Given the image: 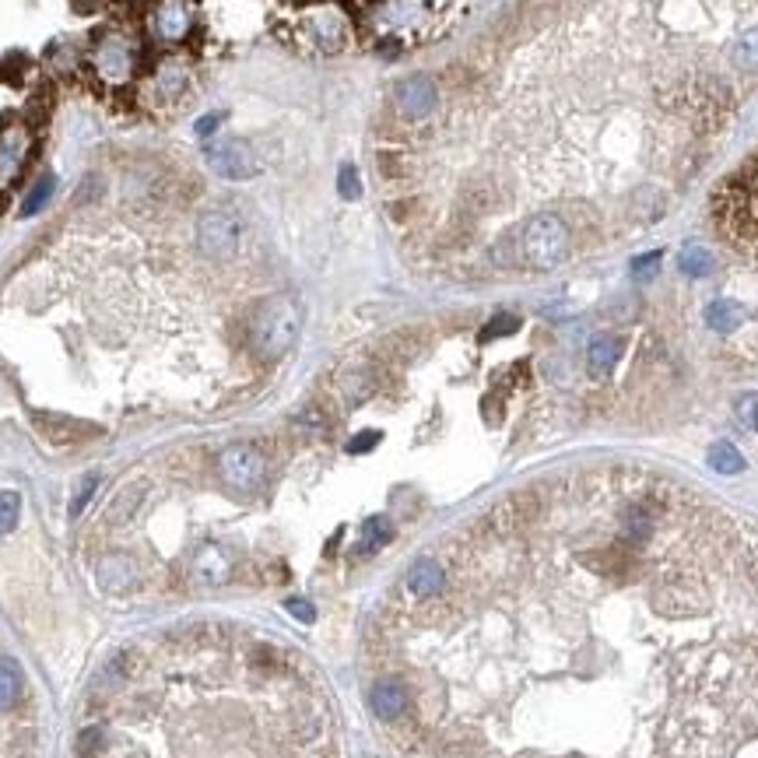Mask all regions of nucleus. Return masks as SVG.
<instances>
[{
    "label": "nucleus",
    "mask_w": 758,
    "mask_h": 758,
    "mask_svg": "<svg viewBox=\"0 0 758 758\" xmlns=\"http://www.w3.org/2000/svg\"><path fill=\"white\" fill-rule=\"evenodd\" d=\"M148 32L155 43L179 46L190 32H194V8L190 0H155L148 11Z\"/></svg>",
    "instance_id": "obj_11"
},
{
    "label": "nucleus",
    "mask_w": 758,
    "mask_h": 758,
    "mask_svg": "<svg viewBox=\"0 0 758 758\" xmlns=\"http://www.w3.org/2000/svg\"><path fill=\"white\" fill-rule=\"evenodd\" d=\"M394 106L404 120H425L439 106V88L429 74H411L401 78L394 88Z\"/></svg>",
    "instance_id": "obj_12"
},
{
    "label": "nucleus",
    "mask_w": 758,
    "mask_h": 758,
    "mask_svg": "<svg viewBox=\"0 0 758 758\" xmlns=\"http://www.w3.org/2000/svg\"><path fill=\"white\" fill-rule=\"evenodd\" d=\"M299 334H302V306L292 295L278 292L253 306L246 344H250V355L257 362H278V358H285L295 348Z\"/></svg>",
    "instance_id": "obj_5"
},
{
    "label": "nucleus",
    "mask_w": 758,
    "mask_h": 758,
    "mask_svg": "<svg viewBox=\"0 0 758 758\" xmlns=\"http://www.w3.org/2000/svg\"><path fill=\"white\" fill-rule=\"evenodd\" d=\"M678 271L688 274V278H706V274L713 271V253H709L706 246H699V243L681 246V253H678Z\"/></svg>",
    "instance_id": "obj_19"
},
{
    "label": "nucleus",
    "mask_w": 758,
    "mask_h": 758,
    "mask_svg": "<svg viewBox=\"0 0 758 758\" xmlns=\"http://www.w3.org/2000/svg\"><path fill=\"white\" fill-rule=\"evenodd\" d=\"M653 758H758V629L674 709Z\"/></svg>",
    "instance_id": "obj_3"
},
{
    "label": "nucleus",
    "mask_w": 758,
    "mask_h": 758,
    "mask_svg": "<svg viewBox=\"0 0 758 758\" xmlns=\"http://www.w3.org/2000/svg\"><path fill=\"white\" fill-rule=\"evenodd\" d=\"M32 148V134L22 120L0 123V186H8L25 169V158Z\"/></svg>",
    "instance_id": "obj_13"
},
{
    "label": "nucleus",
    "mask_w": 758,
    "mask_h": 758,
    "mask_svg": "<svg viewBox=\"0 0 758 758\" xmlns=\"http://www.w3.org/2000/svg\"><path fill=\"white\" fill-rule=\"evenodd\" d=\"M204 158L208 165L229 183H243V179H253L260 172L257 151L243 141V137H229V134H215L211 141H204Z\"/></svg>",
    "instance_id": "obj_10"
},
{
    "label": "nucleus",
    "mask_w": 758,
    "mask_h": 758,
    "mask_svg": "<svg viewBox=\"0 0 758 758\" xmlns=\"http://www.w3.org/2000/svg\"><path fill=\"white\" fill-rule=\"evenodd\" d=\"M306 29L309 36H313V43L327 53L344 50V43H348V18H344V11L334 8V4H320V8L309 11Z\"/></svg>",
    "instance_id": "obj_14"
},
{
    "label": "nucleus",
    "mask_w": 758,
    "mask_h": 758,
    "mask_svg": "<svg viewBox=\"0 0 758 758\" xmlns=\"http://www.w3.org/2000/svg\"><path fill=\"white\" fill-rule=\"evenodd\" d=\"M730 60H734V67L744 74L758 71V29H748L744 36H737V43L730 46Z\"/></svg>",
    "instance_id": "obj_21"
},
{
    "label": "nucleus",
    "mask_w": 758,
    "mask_h": 758,
    "mask_svg": "<svg viewBox=\"0 0 758 758\" xmlns=\"http://www.w3.org/2000/svg\"><path fill=\"white\" fill-rule=\"evenodd\" d=\"M632 215H636L639 222H657V218L664 215V197H660L657 190H639L636 201H632Z\"/></svg>",
    "instance_id": "obj_24"
},
{
    "label": "nucleus",
    "mask_w": 758,
    "mask_h": 758,
    "mask_svg": "<svg viewBox=\"0 0 758 758\" xmlns=\"http://www.w3.org/2000/svg\"><path fill=\"white\" fill-rule=\"evenodd\" d=\"M18 513H22V499L15 492H0V534H8L15 527Z\"/></svg>",
    "instance_id": "obj_26"
},
{
    "label": "nucleus",
    "mask_w": 758,
    "mask_h": 758,
    "mask_svg": "<svg viewBox=\"0 0 758 758\" xmlns=\"http://www.w3.org/2000/svg\"><path fill=\"white\" fill-rule=\"evenodd\" d=\"M74 758H341L309 664L239 622H183L116 650L92 681Z\"/></svg>",
    "instance_id": "obj_2"
},
{
    "label": "nucleus",
    "mask_w": 758,
    "mask_h": 758,
    "mask_svg": "<svg viewBox=\"0 0 758 758\" xmlns=\"http://www.w3.org/2000/svg\"><path fill=\"white\" fill-rule=\"evenodd\" d=\"M706 460L716 474H741L744 471V457L737 453L734 443H713L706 453Z\"/></svg>",
    "instance_id": "obj_22"
},
{
    "label": "nucleus",
    "mask_w": 758,
    "mask_h": 758,
    "mask_svg": "<svg viewBox=\"0 0 758 758\" xmlns=\"http://www.w3.org/2000/svg\"><path fill=\"white\" fill-rule=\"evenodd\" d=\"M383 443V432L379 429H365V432H355V436L348 439V453H369V450H376V446Z\"/></svg>",
    "instance_id": "obj_30"
},
{
    "label": "nucleus",
    "mask_w": 758,
    "mask_h": 758,
    "mask_svg": "<svg viewBox=\"0 0 758 758\" xmlns=\"http://www.w3.org/2000/svg\"><path fill=\"white\" fill-rule=\"evenodd\" d=\"M632 278L636 281H650V278H657V271H660V250H653V253H643V257H636L632 260Z\"/></svg>",
    "instance_id": "obj_29"
},
{
    "label": "nucleus",
    "mask_w": 758,
    "mask_h": 758,
    "mask_svg": "<svg viewBox=\"0 0 758 758\" xmlns=\"http://www.w3.org/2000/svg\"><path fill=\"white\" fill-rule=\"evenodd\" d=\"M379 53H383V57H397V53H401V43H394V39H383Z\"/></svg>",
    "instance_id": "obj_33"
},
{
    "label": "nucleus",
    "mask_w": 758,
    "mask_h": 758,
    "mask_svg": "<svg viewBox=\"0 0 758 758\" xmlns=\"http://www.w3.org/2000/svg\"><path fill=\"white\" fill-rule=\"evenodd\" d=\"M222 123H225V113H208V116H201V120L194 123V134L201 137V141H211V137L222 130Z\"/></svg>",
    "instance_id": "obj_31"
},
{
    "label": "nucleus",
    "mask_w": 758,
    "mask_h": 758,
    "mask_svg": "<svg viewBox=\"0 0 758 758\" xmlns=\"http://www.w3.org/2000/svg\"><path fill=\"white\" fill-rule=\"evenodd\" d=\"M706 323H709V330H716V334H734V330L744 323V306L741 302H734V299L709 302Z\"/></svg>",
    "instance_id": "obj_18"
},
{
    "label": "nucleus",
    "mask_w": 758,
    "mask_h": 758,
    "mask_svg": "<svg viewBox=\"0 0 758 758\" xmlns=\"http://www.w3.org/2000/svg\"><path fill=\"white\" fill-rule=\"evenodd\" d=\"M53 186H57V179L46 172V176H39L36 183L25 190V197H22V208H18V215L22 218H32V215H39V211L50 204V197H53Z\"/></svg>",
    "instance_id": "obj_20"
},
{
    "label": "nucleus",
    "mask_w": 758,
    "mask_h": 758,
    "mask_svg": "<svg viewBox=\"0 0 758 758\" xmlns=\"http://www.w3.org/2000/svg\"><path fill=\"white\" fill-rule=\"evenodd\" d=\"M0 758H39V706L25 667L0 646Z\"/></svg>",
    "instance_id": "obj_4"
},
{
    "label": "nucleus",
    "mask_w": 758,
    "mask_h": 758,
    "mask_svg": "<svg viewBox=\"0 0 758 758\" xmlns=\"http://www.w3.org/2000/svg\"><path fill=\"white\" fill-rule=\"evenodd\" d=\"M425 18V0H383L376 8V22L387 29H408Z\"/></svg>",
    "instance_id": "obj_15"
},
{
    "label": "nucleus",
    "mask_w": 758,
    "mask_h": 758,
    "mask_svg": "<svg viewBox=\"0 0 758 758\" xmlns=\"http://www.w3.org/2000/svg\"><path fill=\"white\" fill-rule=\"evenodd\" d=\"M390 537H394V523H390L387 516H369V520L362 523V544H358V551L383 548Z\"/></svg>",
    "instance_id": "obj_23"
},
{
    "label": "nucleus",
    "mask_w": 758,
    "mask_h": 758,
    "mask_svg": "<svg viewBox=\"0 0 758 758\" xmlns=\"http://www.w3.org/2000/svg\"><path fill=\"white\" fill-rule=\"evenodd\" d=\"M516 327H520V320H516V316L499 313V316H495V320H488V323H485V330H481V341H495V337H509Z\"/></svg>",
    "instance_id": "obj_28"
},
{
    "label": "nucleus",
    "mask_w": 758,
    "mask_h": 758,
    "mask_svg": "<svg viewBox=\"0 0 758 758\" xmlns=\"http://www.w3.org/2000/svg\"><path fill=\"white\" fill-rule=\"evenodd\" d=\"M629 499L604 541H548L513 495L425 555L369 618V706L401 758H573L583 681L639 664L702 674L758 629V537Z\"/></svg>",
    "instance_id": "obj_1"
},
{
    "label": "nucleus",
    "mask_w": 758,
    "mask_h": 758,
    "mask_svg": "<svg viewBox=\"0 0 758 758\" xmlns=\"http://www.w3.org/2000/svg\"><path fill=\"white\" fill-rule=\"evenodd\" d=\"M618 358H622V341H618V337L597 334L594 341L587 344V369L594 372V376H608L618 365Z\"/></svg>",
    "instance_id": "obj_16"
},
{
    "label": "nucleus",
    "mask_w": 758,
    "mask_h": 758,
    "mask_svg": "<svg viewBox=\"0 0 758 758\" xmlns=\"http://www.w3.org/2000/svg\"><path fill=\"white\" fill-rule=\"evenodd\" d=\"M74 8H78V15H92V11L102 8V0H71Z\"/></svg>",
    "instance_id": "obj_32"
},
{
    "label": "nucleus",
    "mask_w": 758,
    "mask_h": 758,
    "mask_svg": "<svg viewBox=\"0 0 758 758\" xmlns=\"http://www.w3.org/2000/svg\"><path fill=\"white\" fill-rule=\"evenodd\" d=\"M337 194H341L344 201H358V194H362V176H358V169L351 162H344L341 169H337Z\"/></svg>",
    "instance_id": "obj_25"
},
{
    "label": "nucleus",
    "mask_w": 758,
    "mask_h": 758,
    "mask_svg": "<svg viewBox=\"0 0 758 758\" xmlns=\"http://www.w3.org/2000/svg\"><path fill=\"white\" fill-rule=\"evenodd\" d=\"M194 236H197V250H201V257L225 264V260L236 257L239 246H243V222L236 218V211L211 208L197 218Z\"/></svg>",
    "instance_id": "obj_8"
},
{
    "label": "nucleus",
    "mask_w": 758,
    "mask_h": 758,
    "mask_svg": "<svg viewBox=\"0 0 758 758\" xmlns=\"http://www.w3.org/2000/svg\"><path fill=\"white\" fill-rule=\"evenodd\" d=\"M734 411H737V422H741L744 429L758 432V394H744V397H737Z\"/></svg>",
    "instance_id": "obj_27"
},
{
    "label": "nucleus",
    "mask_w": 758,
    "mask_h": 758,
    "mask_svg": "<svg viewBox=\"0 0 758 758\" xmlns=\"http://www.w3.org/2000/svg\"><path fill=\"white\" fill-rule=\"evenodd\" d=\"M92 71L99 81L120 88L134 78L137 71V43L123 32H106L92 46Z\"/></svg>",
    "instance_id": "obj_9"
},
{
    "label": "nucleus",
    "mask_w": 758,
    "mask_h": 758,
    "mask_svg": "<svg viewBox=\"0 0 758 758\" xmlns=\"http://www.w3.org/2000/svg\"><path fill=\"white\" fill-rule=\"evenodd\" d=\"M186 78H190L186 64H179V60H165V64L155 71V81H151L155 99L158 102H176L179 95H183V88H186Z\"/></svg>",
    "instance_id": "obj_17"
},
{
    "label": "nucleus",
    "mask_w": 758,
    "mask_h": 758,
    "mask_svg": "<svg viewBox=\"0 0 758 758\" xmlns=\"http://www.w3.org/2000/svg\"><path fill=\"white\" fill-rule=\"evenodd\" d=\"M218 478L239 495H253L267 481V457L257 443H229L218 453Z\"/></svg>",
    "instance_id": "obj_7"
},
{
    "label": "nucleus",
    "mask_w": 758,
    "mask_h": 758,
    "mask_svg": "<svg viewBox=\"0 0 758 758\" xmlns=\"http://www.w3.org/2000/svg\"><path fill=\"white\" fill-rule=\"evenodd\" d=\"M513 264L527 267V271H555L565 264L569 250H573V232L565 225V218L541 211V215L527 218L513 236Z\"/></svg>",
    "instance_id": "obj_6"
}]
</instances>
